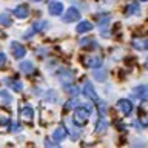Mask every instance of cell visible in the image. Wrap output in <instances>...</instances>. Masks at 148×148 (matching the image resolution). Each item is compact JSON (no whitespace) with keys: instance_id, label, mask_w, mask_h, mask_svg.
Masks as SVG:
<instances>
[{"instance_id":"30","label":"cell","mask_w":148,"mask_h":148,"mask_svg":"<svg viewBox=\"0 0 148 148\" xmlns=\"http://www.w3.org/2000/svg\"><path fill=\"white\" fill-rule=\"evenodd\" d=\"M142 2H148V0H142Z\"/></svg>"},{"instance_id":"29","label":"cell","mask_w":148,"mask_h":148,"mask_svg":"<svg viewBox=\"0 0 148 148\" xmlns=\"http://www.w3.org/2000/svg\"><path fill=\"white\" fill-rule=\"evenodd\" d=\"M34 2H42V0H34Z\"/></svg>"},{"instance_id":"13","label":"cell","mask_w":148,"mask_h":148,"mask_svg":"<svg viewBox=\"0 0 148 148\" xmlns=\"http://www.w3.org/2000/svg\"><path fill=\"white\" fill-rule=\"evenodd\" d=\"M5 83H6L9 88H12V90L16 91V92H20L22 88H23L22 82L17 80V79H12V77H6V79H5Z\"/></svg>"},{"instance_id":"3","label":"cell","mask_w":148,"mask_h":148,"mask_svg":"<svg viewBox=\"0 0 148 148\" xmlns=\"http://www.w3.org/2000/svg\"><path fill=\"white\" fill-rule=\"evenodd\" d=\"M79 18H80V11H79L77 8H74V6H71L66 12H63V16H62V20L65 23L76 22V20H79Z\"/></svg>"},{"instance_id":"11","label":"cell","mask_w":148,"mask_h":148,"mask_svg":"<svg viewBox=\"0 0 148 148\" xmlns=\"http://www.w3.org/2000/svg\"><path fill=\"white\" fill-rule=\"evenodd\" d=\"M20 117L23 122H32V119H34V110L31 108V106H23L22 108V113H20Z\"/></svg>"},{"instance_id":"4","label":"cell","mask_w":148,"mask_h":148,"mask_svg":"<svg viewBox=\"0 0 148 148\" xmlns=\"http://www.w3.org/2000/svg\"><path fill=\"white\" fill-rule=\"evenodd\" d=\"M83 94L86 96V99H91L94 103L97 105L100 102V99H99V96L96 94V91H94V88H92V85L90 82H85V85H83Z\"/></svg>"},{"instance_id":"7","label":"cell","mask_w":148,"mask_h":148,"mask_svg":"<svg viewBox=\"0 0 148 148\" xmlns=\"http://www.w3.org/2000/svg\"><path fill=\"white\" fill-rule=\"evenodd\" d=\"M11 51H12V56L16 59H23L25 54H26L25 46H23L22 43H18V42H12L11 43Z\"/></svg>"},{"instance_id":"8","label":"cell","mask_w":148,"mask_h":148,"mask_svg":"<svg viewBox=\"0 0 148 148\" xmlns=\"http://www.w3.org/2000/svg\"><path fill=\"white\" fill-rule=\"evenodd\" d=\"M83 63H85V66L88 68H100L102 66V59L97 57V56H86L85 59H83Z\"/></svg>"},{"instance_id":"21","label":"cell","mask_w":148,"mask_h":148,"mask_svg":"<svg viewBox=\"0 0 148 148\" xmlns=\"http://www.w3.org/2000/svg\"><path fill=\"white\" fill-rule=\"evenodd\" d=\"M11 17H9V14L8 12H3V14H0V25H3V26H9L11 25Z\"/></svg>"},{"instance_id":"17","label":"cell","mask_w":148,"mask_h":148,"mask_svg":"<svg viewBox=\"0 0 148 148\" xmlns=\"http://www.w3.org/2000/svg\"><path fill=\"white\" fill-rule=\"evenodd\" d=\"M106 128H108V119H106V116H99L97 125H96V131L97 133H103Z\"/></svg>"},{"instance_id":"23","label":"cell","mask_w":148,"mask_h":148,"mask_svg":"<svg viewBox=\"0 0 148 148\" xmlns=\"http://www.w3.org/2000/svg\"><path fill=\"white\" fill-rule=\"evenodd\" d=\"M94 79H96V80H99V82H103L106 79V73L103 71V69H102V71H96L94 73Z\"/></svg>"},{"instance_id":"28","label":"cell","mask_w":148,"mask_h":148,"mask_svg":"<svg viewBox=\"0 0 148 148\" xmlns=\"http://www.w3.org/2000/svg\"><path fill=\"white\" fill-rule=\"evenodd\" d=\"M5 63H6V56L5 53H0V68L5 66Z\"/></svg>"},{"instance_id":"22","label":"cell","mask_w":148,"mask_h":148,"mask_svg":"<svg viewBox=\"0 0 148 148\" xmlns=\"http://www.w3.org/2000/svg\"><path fill=\"white\" fill-rule=\"evenodd\" d=\"M0 99H2L3 103H11V96H9L8 91H0Z\"/></svg>"},{"instance_id":"24","label":"cell","mask_w":148,"mask_h":148,"mask_svg":"<svg viewBox=\"0 0 148 148\" xmlns=\"http://www.w3.org/2000/svg\"><path fill=\"white\" fill-rule=\"evenodd\" d=\"M0 123H2V125L11 123V120H9V116H8V114H5L3 111H0Z\"/></svg>"},{"instance_id":"1","label":"cell","mask_w":148,"mask_h":148,"mask_svg":"<svg viewBox=\"0 0 148 148\" xmlns=\"http://www.w3.org/2000/svg\"><path fill=\"white\" fill-rule=\"evenodd\" d=\"M90 113H91L90 110L83 108V106H77V108L74 110V116H73L74 123H76L77 127H83V125L88 122V119H90Z\"/></svg>"},{"instance_id":"20","label":"cell","mask_w":148,"mask_h":148,"mask_svg":"<svg viewBox=\"0 0 148 148\" xmlns=\"http://www.w3.org/2000/svg\"><path fill=\"white\" fill-rule=\"evenodd\" d=\"M20 71L25 73V74H31L34 71V65H32V62H22L20 63Z\"/></svg>"},{"instance_id":"10","label":"cell","mask_w":148,"mask_h":148,"mask_svg":"<svg viewBox=\"0 0 148 148\" xmlns=\"http://www.w3.org/2000/svg\"><path fill=\"white\" fill-rule=\"evenodd\" d=\"M48 11H49L51 16H62V12H63V5L60 3V2H49Z\"/></svg>"},{"instance_id":"12","label":"cell","mask_w":148,"mask_h":148,"mask_svg":"<svg viewBox=\"0 0 148 148\" xmlns=\"http://www.w3.org/2000/svg\"><path fill=\"white\" fill-rule=\"evenodd\" d=\"M133 94L137 97V99H148V85H139L133 90Z\"/></svg>"},{"instance_id":"19","label":"cell","mask_w":148,"mask_h":148,"mask_svg":"<svg viewBox=\"0 0 148 148\" xmlns=\"http://www.w3.org/2000/svg\"><path fill=\"white\" fill-rule=\"evenodd\" d=\"M97 18H99V25L102 28V31H105V28L108 26V22L111 20V16L110 14H100Z\"/></svg>"},{"instance_id":"15","label":"cell","mask_w":148,"mask_h":148,"mask_svg":"<svg viewBox=\"0 0 148 148\" xmlns=\"http://www.w3.org/2000/svg\"><path fill=\"white\" fill-rule=\"evenodd\" d=\"M92 28H94V25H92L91 22L83 20V22H80V23H79V25L76 26V31L79 32V34H83V32H90Z\"/></svg>"},{"instance_id":"14","label":"cell","mask_w":148,"mask_h":148,"mask_svg":"<svg viewBox=\"0 0 148 148\" xmlns=\"http://www.w3.org/2000/svg\"><path fill=\"white\" fill-rule=\"evenodd\" d=\"M14 16L18 17V18H26L29 16V8L26 5H18V6L14 9Z\"/></svg>"},{"instance_id":"2","label":"cell","mask_w":148,"mask_h":148,"mask_svg":"<svg viewBox=\"0 0 148 148\" xmlns=\"http://www.w3.org/2000/svg\"><path fill=\"white\" fill-rule=\"evenodd\" d=\"M137 123H140L142 128H148V100H147V99H143L142 103L139 105Z\"/></svg>"},{"instance_id":"25","label":"cell","mask_w":148,"mask_h":148,"mask_svg":"<svg viewBox=\"0 0 148 148\" xmlns=\"http://www.w3.org/2000/svg\"><path fill=\"white\" fill-rule=\"evenodd\" d=\"M65 91H66V92H69V94H77V92H79V90H77L76 86H73V85H68V83H66V86H65Z\"/></svg>"},{"instance_id":"16","label":"cell","mask_w":148,"mask_h":148,"mask_svg":"<svg viewBox=\"0 0 148 148\" xmlns=\"http://www.w3.org/2000/svg\"><path fill=\"white\" fill-rule=\"evenodd\" d=\"M133 46L139 51H147L148 49V39H142V37H137V39L133 40Z\"/></svg>"},{"instance_id":"18","label":"cell","mask_w":148,"mask_h":148,"mask_svg":"<svg viewBox=\"0 0 148 148\" xmlns=\"http://www.w3.org/2000/svg\"><path fill=\"white\" fill-rule=\"evenodd\" d=\"M125 12H127V16H137V14L140 12V6H139V3H136V2H131L127 6V9H125Z\"/></svg>"},{"instance_id":"5","label":"cell","mask_w":148,"mask_h":148,"mask_svg":"<svg viewBox=\"0 0 148 148\" xmlns=\"http://www.w3.org/2000/svg\"><path fill=\"white\" fill-rule=\"evenodd\" d=\"M117 108L123 116H130L133 111V103L128 99H119L117 100Z\"/></svg>"},{"instance_id":"27","label":"cell","mask_w":148,"mask_h":148,"mask_svg":"<svg viewBox=\"0 0 148 148\" xmlns=\"http://www.w3.org/2000/svg\"><path fill=\"white\" fill-rule=\"evenodd\" d=\"M45 145L48 147V148H57V147H59V142H56V140H49V139H46V140H45Z\"/></svg>"},{"instance_id":"26","label":"cell","mask_w":148,"mask_h":148,"mask_svg":"<svg viewBox=\"0 0 148 148\" xmlns=\"http://www.w3.org/2000/svg\"><path fill=\"white\" fill-rule=\"evenodd\" d=\"M76 103H77V99H69L66 103H65V106H63L65 111H69V108H71L73 105H76Z\"/></svg>"},{"instance_id":"9","label":"cell","mask_w":148,"mask_h":148,"mask_svg":"<svg viewBox=\"0 0 148 148\" xmlns=\"http://www.w3.org/2000/svg\"><path fill=\"white\" fill-rule=\"evenodd\" d=\"M68 136V131H66V127L65 125H60V127H57L54 130V133H53V140L56 142H62L65 140V137Z\"/></svg>"},{"instance_id":"6","label":"cell","mask_w":148,"mask_h":148,"mask_svg":"<svg viewBox=\"0 0 148 148\" xmlns=\"http://www.w3.org/2000/svg\"><path fill=\"white\" fill-rule=\"evenodd\" d=\"M46 25H48L46 22H36V23H32V26L29 28V29H28V32L25 34V39H31V37L34 36L36 32L43 31L45 28H46Z\"/></svg>"}]
</instances>
